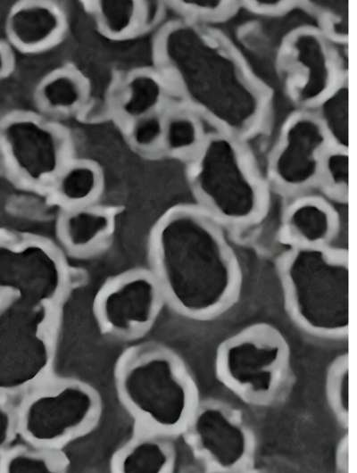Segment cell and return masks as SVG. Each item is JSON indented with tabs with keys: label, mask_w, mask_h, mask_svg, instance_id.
Masks as SVG:
<instances>
[{
	"label": "cell",
	"mask_w": 357,
	"mask_h": 473,
	"mask_svg": "<svg viewBox=\"0 0 357 473\" xmlns=\"http://www.w3.org/2000/svg\"><path fill=\"white\" fill-rule=\"evenodd\" d=\"M164 89L159 73L147 68L134 69L123 75L112 89V112L126 126L138 118L161 112Z\"/></svg>",
	"instance_id": "obj_15"
},
{
	"label": "cell",
	"mask_w": 357,
	"mask_h": 473,
	"mask_svg": "<svg viewBox=\"0 0 357 473\" xmlns=\"http://www.w3.org/2000/svg\"><path fill=\"white\" fill-rule=\"evenodd\" d=\"M285 309L304 333L342 340L349 330L347 250L333 246L289 247L278 265Z\"/></svg>",
	"instance_id": "obj_2"
},
{
	"label": "cell",
	"mask_w": 357,
	"mask_h": 473,
	"mask_svg": "<svg viewBox=\"0 0 357 473\" xmlns=\"http://www.w3.org/2000/svg\"><path fill=\"white\" fill-rule=\"evenodd\" d=\"M50 308L11 295L0 302V396L45 382L54 361Z\"/></svg>",
	"instance_id": "obj_6"
},
{
	"label": "cell",
	"mask_w": 357,
	"mask_h": 473,
	"mask_svg": "<svg viewBox=\"0 0 357 473\" xmlns=\"http://www.w3.org/2000/svg\"><path fill=\"white\" fill-rule=\"evenodd\" d=\"M292 355L285 335L258 322L223 339L214 354L220 383L244 402L270 406L283 395L291 376Z\"/></svg>",
	"instance_id": "obj_4"
},
{
	"label": "cell",
	"mask_w": 357,
	"mask_h": 473,
	"mask_svg": "<svg viewBox=\"0 0 357 473\" xmlns=\"http://www.w3.org/2000/svg\"><path fill=\"white\" fill-rule=\"evenodd\" d=\"M1 141L12 170L32 186L50 185L71 160L64 129L34 112L10 117L2 128Z\"/></svg>",
	"instance_id": "obj_9"
},
{
	"label": "cell",
	"mask_w": 357,
	"mask_h": 473,
	"mask_svg": "<svg viewBox=\"0 0 357 473\" xmlns=\"http://www.w3.org/2000/svg\"><path fill=\"white\" fill-rule=\"evenodd\" d=\"M112 223L107 212L90 204L68 208L60 221V236L68 249L84 253L95 247L108 236Z\"/></svg>",
	"instance_id": "obj_18"
},
{
	"label": "cell",
	"mask_w": 357,
	"mask_h": 473,
	"mask_svg": "<svg viewBox=\"0 0 357 473\" xmlns=\"http://www.w3.org/2000/svg\"><path fill=\"white\" fill-rule=\"evenodd\" d=\"M325 395L330 411L342 427L349 422V361L341 354L329 364L325 377Z\"/></svg>",
	"instance_id": "obj_22"
},
{
	"label": "cell",
	"mask_w": 357,
	"mask_h": 473,
	"mask_svg": "<svg viewBox=\"0 0 357 473\" xmlns=\"http://www.w3.org/2000/svg\"><path fill=\"white\" fill-rule=\"evenodd\" d=\"M197 129L193 122L179 113L163 115L162 150L176 155H194L202 146Z\"/></svg>",
	"instance_id": "obj_23"
},
{
	"label": "cell",
	"mask_w": 357,
	"mask_h": 473,
	"mask_svg": "<svg viewBox=\"0 0 357 473\" xmlns=\"http://www.w3.org/2000/svg\"><path fill=\"white\" fill-rule=\"evenodd\" d=\"M12 55L8 48L0 44V78L5 76L12 67Z\"/></svg>",
	"instance_id": "obj_27"
},
{
	"label": "cell",
	"mask_w": 357,
	"mask_h": 473,
	"mask_svg": "<svg viewBox=\"0 0 357 473\" xmlns=\"http://www.w3.org/2000/svg\"><path fill=\"white\" fill-rule=\"evenodd\" d=\"M339 226L333 207L316 197H304L291 203L282 216L280 236L289 247L329 245Z\"/></svg>",
	"instance_id": "obj_14"
},
{
	"label": "cell",
	"mask_w": 357,
	"mask_h": 473,
	"mask_svg": "<svg viewBox=\"0 0 357 473\" xmlns=\"http://www.w3.org/2000/svg\"><path fill=\"white\" fill-rule=\"evenodd\" d=\"M67 29L62 7L52 1H23L11 10L7 31L13 45L26 53H38L56 45Z\"/></svg>",
	"instance_id": "obj_13"
},
{
	"label": "cell",
	"mask_w": 357,
	"mask_h": 473,
	"mask_svg": "<svg viewBox=\"0 0 357 473\" xmlns=\"http://www.w3.org/2000/svg\"><path fill=\"white\" fill-rule=\"evenodd\" d=\"M166 436L143 430L117 453L113 470L120 473H165L172 470L175 452Z\"/></svg>",
	"instance_id": "obj_17"
},
{
	"label": "cell",
	"mask_w": 357,
	"mask_h": 473,
	"mask_svg": "<svg viewBox=\"0 0 357 473\" xmlns=\"http://www.w3.org/2000/svg\"><path fill=\"white\" fill-rule=\"evenodd\" d=\"M149 253L165 303L181 316L210 320L237 301L240 261L222 226L198 205H177L164 212L152 230Z\"/></svg>",
	"instance_id": "obj_1"
},
{
	"label": "cell",
	"mask_w": 357,
	"mask_h": 473,
	"mask_svg": "<svg viewBox=\"0 0 357 473\" xmlns=\"http://www.w3.org/2000/svg\"><path fill=\"white\" fill-rule=\"evenodd\" d=\"M102 186L99 167L87 160H70L50 184L55 197L68 208L90 204Z\"/></svg>",
	"instance_id": "obj_19"
},
{
	"label": "cell",
	"mask_w": 357,
	"mask_h": 473,
	"mask_svg": "<svg viewBox=\"0 0 357 473\" xmlns=\"http://www.w3.org/2000/svg\"><path fill=\"white\" fill-rule=\"evenodd\" d=\"M163 303L152 271H136L106 285L97 295L95 310L103 329L113 336L130 337L151 328Z\"/></svg>",
	"instance_id": "obj_10"
},
{
	"label": "cell",
	"mask_w": 357,
	"mask_h": 473,
	"mask_svg": "<svg viewBox=\"0 0 357 473\" xmlns=\"http://www.w3.org/2000/svg\"><path fill=\"white\" fill-rule=\"evenodd\" d=\"M18 433L17 415L8 398L0 396V458L10 448Z\"/></svg>",
	"instance_id": "obj_26"
},
{
	"label": "cell",
	"mask_w": 357,
	"mask_h": 473,
	"mask_svg": "<svg viewBox=\"0 0 357 473\" xmlns=\"http://www.w3.org/2000/svg\"><path fill=\"white\" fill-rule=\"evenodd\" d=\"M125 128L128 139L135 149L145 153L162 149L163 114L161 112L138 118Z\"/></svg>",
	"instance_id": "obj_25"
},
{
	"label": "cell",
	"mask_w": 357,
	"mask_h": 473,
	"mask_svg": "<svg viewBox=\"0 0 357 473\" xmlns=\"http://www.w3.org/2000/svg\"><path fill=\"white\" fill-rule=\"evenodd\" d=\"M119 396L144 429L182 433L200 402L199 390L183 360L162 346L128 353L116 371Z\"/></svg>",
	"instance_id": "obj_3"
},
{
	"label": "cell",
	"mask_w": 357,
	"mask_h": 473,
	"mask_svg": "<svg viewBox=\"0 0 357 473\" xmlns=\"http://www.w3.org/2000/svg\"><path fill=\"white\" fill-rule=\"evenodd\" d=\"M62 468V460L53 448L29 443L9 448L0 458V471L6 473L58 472Z\"/></svg>",
	"instance_id": "obj_21"
},
{
	"label": "cell",
	"mask_w": 357,
	"mask_h": 473,
	"mask_svg": "<svg viewBox=\"0 0 357 473\" xmlns=\"http://www.w3.org/2000/svg\"><path fill=\"white\" fill-rule=\"evenodd\" d=\"M182 433L195 456L212 471L241 472L253 463V432L242 413L228 403L200 401Z\"/></svg>",
	"instance_id": "obj_8"
},
{
	"label": "cell",
	"mask_w": 357,
	"mask_h": 473,
	"mask_svg": "<svg viewBox=\"0 0 357 473\" xmlns=\"http://www.w3.org/2000/svg\"><path fill=\"white\" fill-rule=\"evenodd\" d=\"M89 93L87 79L76 69L63 67L49 72L38 82L34 97L44 113L65 117L82 110Z\"/></svg>",
	"instance_id": "obj_16"
},
{
	"label": "cell",
	"mask_w": 357,
	"mask_h": 473,
	"mask_svg": "<svg viewBox=\"0 0 357 473\" xmlns=\"http://www.w3.org/2000/svg\"><path fill=\"white\" fill-rule=\"evenodd\" d=\"M65 287L64 271L45 250L0 247V293L52 307Z\"/></svg>",
	"instance_id": "obj_11"
},
{
	"label": "cell",
	"mask_w": 357,
	"mask_h": 473,
	"mask_svg": "<svg viewBox=\"0 0 357 473\" xmlns=\"http://www.w3.org/2000/svg\"><path fill=\"white\" fill-rule=\"evenodd\" d=\"M96 28L111 40H124L142 32L141 1L87 2Z\"/></svg>",
	"instance_id": "obj_20"
},
{
	"label": "cell",
	"mask_w": 357,
	"mask_h": 473,
	"mask_svg": "<svg viewBox=\"0 0 357 473\" xmlns=\"http://www.w3.org/2000/svg\"><path fill=\"white\" fill-rule=\"evenodd\" d=\"M335 198L345 201L348 194V155L346 148L329 146L320 166V177Z\"/></svg>",
	"instance_id": "obj_24"
},
{
	"label": "cell",
	"mask_w": 357,
	"mask_h": 473,
	"mask_svg": "<svg viewBox=\"0 0 357 473\" xmlns=\"http://www.w3.org/2000/svg\"><path fill=\"white\" fill-rule=\"evenodd\" d=\"M16 409L18 433L35 445L54 448L80 436L100 412L96 392L77 379L42 383Z\"/></svg>",
	"instance_id": "obj_7"
},
{
	"label": "cell",
	"mask_w": 357,
	"mask_h": 473,
	"mask_svg": "<svg viewBox=\"0 0 357 473\" xmlns=\"http://www.w3.org/2000/svg\"><path fill=\"white\" fill-rule=\"evenodd\" d=\"M190 181L198 206L221 226L249 227L266 213V192L248 160L231 140L203 141L193 155Z\"/></svg>",
	"instance_id": "obj_5"
},
{
	"label": "cell",
	"mask_w": 357,
	"mask_h": 473,
	"mask_svg": "<svg viewBox=\"0 0 357 473\" xmlns=\"http://www.w3.org/2000/svg\"><path fill=\"white\" fill-rule=\"evenodd\" d=\"M329 138L313 127L292 128L283 138L271 163V175L283 189L297 191L319 180Z\"/></svg>",
	"instance_id": "obj_12"
}]
</instances>
